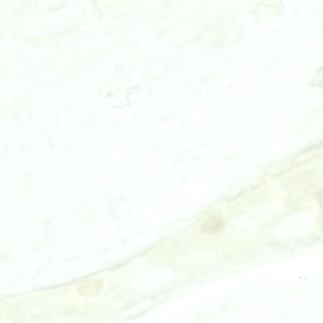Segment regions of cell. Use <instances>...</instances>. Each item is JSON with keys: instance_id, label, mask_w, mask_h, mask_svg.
<instances>
[{"instance_id": "1", "label": "cell", "mask_w": 323, "mask_h": 323, "mask_svg": "<svg viewBox=\"0 0 323 323\" xmlns=\"http://www.w3.org/2000/svg\"><path fill=\"white\" fill-rule=\"evenodd\" d=\"M223 226V222L219 217L213 216L204 222L202 226L204 231L214 232L219 230Z\"/></svg>"}]
</instances>
